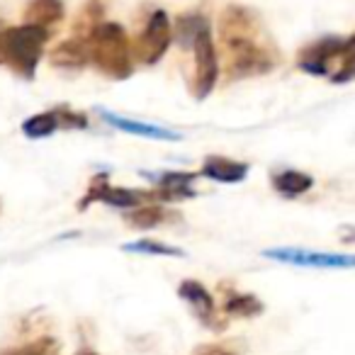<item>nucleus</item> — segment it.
I'll return each mask as SVG.
<instances>
[{
  "instance_id": "nucleus-17",
  "label": "nucleus",
  "mask_w": 355,
  "mask_h": 355,
  "mask_svg": "<svg viewBox=\"0 0 355 355\" xmlns=\"http://www.w3.org/2000/svg\"><path fill=\"white\" fill-rule=\"evenodd\" d=\"M124 253H144V256H168V258H185V251L175 246H168L163 241H153V239H139V241H129L122 246Z\"/></svg>"
},
{
  "instance_id": "nucleus-8",
  "label": "nucleus",
  "mask_w": 355,
  "mask_h": 355,
  "mask_svg": "<svg viewBox=\"0 0 355 355\" xmlns=\"http://www.w3.org/2000/svg\"><path fill=\"white\" fill-rule=\"evenodd\" d=\"M93 202H105L114 209H134L141 205V190H127V188H110L107 175H98L90 183L88 195L78 202V209L90 207Z\"/></svg>"
},
{
  "instance_id": "nucleus-2",
  "label": "nucleus",
  "mask_w": 355,
  "mask_h": 355,
  "mask_svg": "<svg viewBox=\"0 0 355 355\" xmlns=\"http://www.w3.org/2000/svg\"><path fill=\"white\" fill-rule=\"evenodd\" d=\"M88 44V61L107 78L124 80L132 76V46H129L127 32L117 22H100L85 37Z\"/></svg>"
},
{
  "instance_id": "nucleus-22",
  "label": "nucleus",
  "mask_w": 355,
  "mask_h": 355,
  "mask_svg": "<svg viewBox=\"0 0 355 355\" xmlns=\"http://www.w3.org/2000/svg\"><path fill=\"white\" fill-rule=\"evenodd\" d=\"M195 355H234V353H229L222 345H202V348H198Z\"/></svg>"
},
{
  "instance_id": "nucleus-11",
  "label": "nucleus",
  "mask_w": 355,
  "mask_h": 355,
  "mask_svg": "<svg viewBox=\"0 0 355 355\" xmlns=\"http://www.w3.org/2000/svg\"><path fill=\"white\" fill-rule=\"evenodd\" d=\"M198 175L217 180V183L236 185V183H241V180H246L248 163L232 161V158H224V156H209V158H205L202 171H200Z\"/></svg>"
},
{
  "instance_id": "nucleus-1",
  "label": "nucleus",
  "mask_w": 355,
  "mask_h": 355,
  "mask_svg": "<svg viewBox=\"0 0 355 355\" xmlns=\"http://www.w3.org/2000/svg\"><path fill=\"white\" fill-rule=\"evenodd\" d=\"M219 40L227 56L229 78L261 76L275 66V54L258 37V20L241 6H229L219 17Z\"/></svg>"
},
{
  "instance_id": "nucleus-12",
  "label": "nucleus",
  "mask_w": 355,
  "mask_h": 355,
  "mask_svg": "<svg viewBox=\"0 0 355 355\" xmlns=\"http://www.w3.org/2000/svg\"><path fill=\"white\" fill-rule=\"evenodd\" d=\"M49 61L56 69L76 71L83 69L88 64V44H85V37H71V40L61 42L54 51H51Z\"/></svg>"
},
{
  "instance_id": "nucleus-9",
  "label": "nucleus",
  "mask_w": 355,
  "mask_h": 355,
  "mask_svg": "<svg viewBox=\"0 0 355 355\" xmlns=\"http://www.w3.org/2000/svg\"><path fill=\"white\" fill-rule=\"evenodd\" d=\"M103 119L110 124L112 129H119L124 134H134V137H144V139H156V141H180V134L171 132V129L156 127V124H146V122H137V119H127L119 117V114L110 112V110H100Z\"/></svg>"
},
{
  "instance_id": "nucleus-13",
  "label": "nucleus",
  "mask_w": 355,
  "mask_h": 355,
  "mask_svg": "<svg viewBox=\"0 0 355 355\" xmlns=\"http://www.w3.org/2000/svg\"><path fill=\"white\" fill-rule=\"evenodd\" d=\"M270 183L275 188L277 195L287 200H295V198H302L304 193H309L314 188V178L304 171H275L270 175Z\"/></svg>"
},
{
  "instance_id": "nucleus-6",
  "label": "nucleus",
  "mask_w": 355,
  "mask_h": 355,
  "mask_svg": "<svg viewBox=\"0 0 355 355\" xmlns=\"http://www.w3.org/2000/svg\"><path fill=\"white\" fill-rule=\"evenodd\" d=\"M263 258H270V261L297 268H319V270L353 268V256H348V253H326L309 251V248H266Z\"/></svg>"
},
{
  "instance_id": "nucleus-4",
  "label": "nucleus",
  "mask_w": 355,
  "mask_h": 355,
  "mask_svg": "<svg viewBox=\"0 0 355 355\" xmlns=\"http://www.w3.org/2000/svg\"><path fill=\"white\" fill-rule=\"evenodd\" d=\"M193 78H190V93L195 100H205L209 93L214 90L219 80V56H217V46L212 40V30L202 27L200 35L193 42Z\"/></svg>"
},
{
  "instance_id": "nucleus-19",
  "label": "nucleus",
  "mask_w": 355,
  "mask_h": 355,
  "mask_svg": "<svg viewBox=\"0 0 355 355\" xmlns=\"http://www.w3.org/2000/svg\"><path fill=\"white\" fill-rule=\"evenodd\" d=\"M224 311H227L229 316H241V319H248V316L261 314L263 304H261V300L253 297V295H234L227 300Z\"/></svg>"
},
{
  "instance_id": "nucleus-10",
  "label": "nucleus",
  "mask_w": 355,
  "mask_h": 355,
  "mask_svg": "<svg viewBox=\"0 0 355 355\" xmlns=\"http://www.w3.org/2000/svg\"><path fill=\"white\" fill-rule=\"evenodd\" d=\"M180 300H185L190 304V309L198 314V319L207 326H214V314H217V304H214L212 295L207 292V287L198 280H185L178 287Z\"/></svg>"
},
{
  "instance_id": "nucleus-3",
  "label": "nucleus",
  "mask_w": 355,
  "mask_h": 355,
  "mask_svg": "<svg viewBox=\"0 0 355 355\" xmlns=\"http://www.w3.org/2000/svg\"><path fill=\"white\" fill-rule=\"evenodd\" d=\"M46 37L49 32L37 25L8 27L6 32H0V64L15 71L20 78L32 80L42 61Z\"/></svg>"
},
{
  "instance_id": "nucleus-7",
  "label": "nucleus",
  "mask_w": 355,
  "mask_h": 355,
  "mask_svg": "<svg viewBox=\"0 0 355 355\" xmlns=\"http://www.w3.org/2000/svg\"><path fill=\"white\" fill-rule=\"evenodd\" d=\"M348 51H353V37H348V40L324 37V40L314 42V44L302 51L300 69L311 76H326L331 59H343Z\"/></svg>"
},
{
  "instance_id": "nucleus-18",
  "label": "nucleus",
  "mask_w": 355,
  "mask_h": 355,
  "mask_svg": "<svg viewBox=\"0 0 355 355\" xmlns=\"http://www.w3.org/2000/svg\"><path fill=\"white\" fill-rule=\"evenodd\" d=\"M59 129V117L56 112H40L32 114L30 119L22 122V134L30 139H46Z\"/></svg>"
},
{
  "instance_id": "nucleus-23",
  "label": "nucleus",
  "mask_w": 355,
  "mask_h": 355,
  "mask_svg": "<svg viewBox=\"0 0 355 355\" xmlns=\"http://www.w3.org/2000/svg\"><path fill=\"white\" fill-rule=\"evenodd\" d=\"M76 355H98V353H93V350H80V353H76Z\"/></svg>"
},
{
  "instance_id": "nucleus-16",
  "label": "nucleus",
  "mask_w": 355,
  "mask_h": 355,
  "mask_svg": "<svg viewBox=\"0 0 355 355\" xmlns=\"http://www.w3.org/2000/svg\"><path fill=\"white\" fill-rule=\"evenodd\" d=\"M168 219L166 209L163 207H156V205H148V207H134L129 209L127 214H124V222L129 224V227L134 229H153L158 227V224H163Z\"/></svg>"
},
{
  "instance_id": "nucleus-20",
  "label": "nucleus",
  "mask_w": 355,
  "mask_h": 355,
  "mask_svg": "<svg viewBox=\"0 0 355 355\" xmlns=\"http://www.w3.org/2000/svg\"><path fill=\"white\" fill-rule=\"evenodd\" d=\"M56 353H59V343H56L54 338H40V340H35V343L6 350V353H0V355H56Z\"/></svg>"
},
{
  "instance_id": "nucleus-15",
  "label": "nucleus",
  "mask_w": 355,
  "mask_h": 355,
  "mask_svg": "<svg viewBox=\"0 0 355 355\" xmlns=\"http://www.w3.org/2000/svg\"><path fill=\"white\" fill-rule=\"evenodd\" d=\"M64 17V3L61 0H32L25 10V25L49 27Z\"/></svg>"
},
{
  "instance_id": "nucleus-14",
  "label": "nucleus",
  "mask_w": 355,
  "mask_h": 355,
  "mask_svg": "<svg viewBox=\"0 0 355 355\" xmlns=\"http://www.w3.org/2000/svg\"><path fill=\"white\" fill-rule=\"evenodd\" d=\"M146 178H151L153 183L163 190L161 198L166 200H180V198H193V180L198 178V173H178V171H166L161 175H151L146 173Z\"/></svg>"
},
{
  "instance_id": "nucleus-21",
  "label": "nucleus",
  "mask_w": 355,
  "mask_h": 355,
  "mask_svg": "<svg viewBox=\"0 0 355 355\" xmlns=\"http://www.w3.org/2000/svg\"><path fill=\"white\" fill-rule=\"evenodd\" d=\"M56 117H59V127L64 129H85L88 127V117L80 112H73V110L64 107V110H54Z\"/></svg>"
},
{
  "instance_id": "nucleus-5",
  "label": "nucleus",
  "mask_w": 355,
  "mask_h": 355,
  "mask_svg": "<svg viewBox=\"0 0 355 355\" xmlns=\"http://www.w3.org/2000/svg\"><path fill=\"white\" fill-rule=\"evenodd\" d=\"M173 40L171 20L163 10H156L148 15L144 30L137 35L132 46V56L144 66H153L163 59V54L168 51Z\"/></svg>"
}]
</instances>
